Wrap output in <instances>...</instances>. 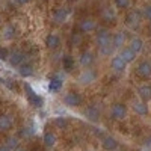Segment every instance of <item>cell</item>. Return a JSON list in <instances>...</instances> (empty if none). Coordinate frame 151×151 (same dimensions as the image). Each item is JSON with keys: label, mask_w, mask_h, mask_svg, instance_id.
<instances>
[{"label": "cell", "mask_w": 151, "mask_h": 151, "mask_svg": "<svg viewBox=\"0 0 151 151\" xmlns=\"http://www.w3.org/2000/svg\"><path fill=\"white\" fill-rule=\"evenodd\" d=\"M24 91H26L27 103H29L32 107H35V109H41V107H44V98H42L40 94H36L29 85L24 86Z\"/></svg>", "instance_id": "cell-1"}, {"label": "cell", "mask_w": 151, "mask_h": 151, "mask_svg": "<svg viewBox=\"0 0 151 151\" xmlns=\"http://www.w3.org/2000/svg\"><path fill=\"white\" fill-rule=\"evenodd\" d=\"M142 11L139 9H132L127 12V15H125V24L130 27V29H136V27H139L141 26V23H142Z\"/></svg>", "instance_id": "cell-2"}, {"label": "cell", "mask_w": 151, "mask_h": 151, "mask_svg": "<svg viewBox=\"0 0 151 151\" xmlns=\"http://www.w3.org/2000/svg\"><path fill=\"white\" fill-rule=\"evenodd\" d=\"M95 42L97 47H106L112 44V35L109 32V29L106 27H97V33H95Z\"/></svg>", "instance_id": "cell-3"}, {"label": "cell", "mask_w": 151, "mask_h": 151, "mask_svg": "<svg viewBox=\"0 0 151 151\" xmlns=\"http://www.w3.org/2000/svg\"><path fill=\"white\" fill-rule=\"evenodd\" d=\"M82 103H83V97L77 91H70L64 95V104L70 109L79 107V106H82Z\"/></svg>", "instance_id": "cell-4"}, {"label": "cell", "mask_w": 151, "mask_h": 151, "mask_svg": "<svg viewBox=\"0 0 151 151\" xmlns=\"http://www.w3.org/2000/svg\"><path fill=\"white\" fill-rule=\"evenodd\" d=\"M125 115H127V107H125V104L122 103H115L112 106L110 109V118L115 119V121H122L125 118Z\"/></svg>", "instance_id": "cell-5"}, {"label": "cell", "mask_w": 151, "mask_h": 151, "mask_svg": "<svg viewBox=\"0 0 151 151\" xmlns=\"http://www.w3.org/2000/svg\"><path fill=\"white\" fill-rule=\"evenodd\" d=\"M136 74L144 80L151 79V62L150 60H141L136 67Z\"/></svg>", "instance_id": "cell-6"}, {"label": "cell", "mask_w": 151, "mask_h": 151, "mask_svg": "<svg viewBox=\"0 0 151 151\" xmlns=\"http://www.w3.org/2000/svg\"><path fill=\"white\" fill-rule=\"evenodd\" d=\"M70 14H71V11H70L68 8H56V9L53 11L52 18H53V21H55L56 24H64V23L68 20Z\"/></svg>", "instance_id": "cell-7"}, {"label": "cell", "mask_w": 151, "mask_h": 151, "mask_svg": "<svg viewBox=\"0 0 151 151\" xmlns=\"http://www.w3.org/2000/svg\"><path fill=\"white\" fill-rule=\"evenodd\" d=\"M97 21L94 18H83L79 23V32L82 33H91L94 30H97Z\"/></svg>", "instance_id": "cell-8"}, {"label": "cell", "mask_w": 151, "mask_h": 151, "mask_svg": "<svg viewBox=\"0 0 151 151\" xmlns=\"http://www.w3.org/2000/svg\"><path fill=\"white\" fill-rule=\"evenodd\" d=\"M44 44L48 50H58L62 44V40L58 33H48L44 40Z\"/></svg>", "instance_id": "cell-9"}, {"label": "cell", "mask_w": 151, "mask_h": 151, "mask_svg": "<svg viewBox=\"0 0 151 151\" xmlns=\"http://www.w3.org/2000/svg\"><path fill=\"white\" fill-rule=\"evenodd\" d=\"M8 62L11 64V67L18 68L23 62H26V55H24V52H21V50H14V52L11 53Z\"/></svg>", "instance_id": "cell-10"}, {"label": "cell", "mask_w": 151, "mask_h": 151, "mask_svg": "<svg viewBox=\"0 0 151 151\" xmlns=\"http://www.w3.org/2000/svg\"><path fill=\"white\" fill-rule=\"evenodd\" d=\"M95 80H97V73H95L94 70H91V68L83 70V73L79 76V82H80L82 85H91V83H94Z\"/></svg>", "instance_id": "cell-11"}, {"label": "cell", "mask_w": 151, "mask_h": 151, "mask_svg": "<svg viewBox=\"0 0 151 151\" xmlns=\"http://www.w3.org/2000/svg\"><path fill=\"white\" fill-rule=\"evenodd\" d=\"M127 62H125L119 55H116V56H113L112 58V60H110V68L115 71V73H124L125 71V68H127Z\"/></svg>", "instance_id": "cell-12"}, {"label": "cell", "mask_w": 151, "mask_h": 151, "mask_svg": "<svg viewBox=\"0 0 151 151\" xmlns=\"http://www.w3.org/2000/svg\"><path fill=\"white\" fill-rule=\"evenodd\" d=\"M79 62H80V65L83 68H91L94 65V62H95V58H94V55L89 52V50H85V52L80 53Z\"/></svg>", "instance_id": "cell-13"}, {"label": "cell", "mask_w": 151, "mask_h": 151, "mask_svg": "<svg viewBox=\"0 0 151 151\" xmlns=\"http://www.w3.org/2000/svg\"><path fill=\"white\" fill-rule=\"evenodd\" d=\"M118 145H119L118 141L113 136H104L103 139H101V147L106 151H116L118 150Z\"/></svg>", "instance_id": "cell-14"}, {"label": "cell", "mask_w": 151, "mask_h": 151, "mask_svg": "<svg viewBox=\"0 0 151 151\" xmlns=\"http://www.w3.org/2000/svg\"><path fill=\"white\" fill-rule=\"evenodd\" d=\"M125 42H127V35H125L124 32H118L112 36V45L113 48H122L125 45Z\"/></svg>", "instance_id": "cell-15"}, {"label": "cell", "mask_w": 151, "mask_h": 151, "mask_svg": "<svg viewBox=\"0 0 151 151\" xmlns=\"http://www.w3.org/2000/svg\"><path fill=\"white\" fill-rule=\"evenodd\" d=\"M33 65L30 64V62H23V64L18 67V74L21 76V77H24V79H29V77H32L33 76Z\"/></svg>", "instance_id": "cell-16"}, {"label": "cell", "mask_w": 151, "mask_h": 151, "mask_svg": "<svg viewBox=\"0 0 151 151\" xmlns=\"http://www.w3.org/2000/svg\"><path fill=\"white\" fill-rule=\"evenodd\" d=\"M133 110L136 115H139V116H147L148 115V112H150V107H148V103L145 101H134L133 103Z\"/></svg>", "instance_id": "cell-17"}, {"label": "cell", "mask_w": 151, "mask_h": 151, "mask_svg": "<svg viewBox=\"0 0 151 151\" xmlns=\"http://www.w3.org/2000/svg\"><path fill=\"white\" fill-rule=\"evenodd\" d=\"M137 95L145 103L151 101V85H141L137 88Z\"/></svg>", "instance_id": "cell-18"}, {"label": "cell", "mask_w": 151, "mask_h": 151, "mask_svg": "<svg viewBox=\"0 0 151 151\" xmlns=\"http://www.w3.org/2000/svg\"><path fill=\"white\" fill-rule=\"evenodd\" d=\"M101 20L106 21V23H113V21L116 20V12H115V9H113L112 6L103 8V11H101Z\"/></svg>", "instance_id": "cell-19"}, {"label": "cell", "mask_w": 151, "mask_h": 151, "mask_svg": "<svg viewBox=\"0 0 151 151\" xmlns=\"http://www.w3.org/2000/svg\"><path fill=\"white\" fill-rule=\"evenodd\" d=\"M12 125H14V122L8 113H0V132H9Z\"/></svg>", "instance_id": "cell-20"}, {"label": "cell", "mask_w": 151, "mask_h": 151, "mask_svg": "<svg viewBox=\"0 0 151 151\" xmlns=\"http://www.w3.org/2000/svg\"><path fill=\"white\" fill-rule=\"evenodd\" d=\"M85 116L88 121H91V122H97L98 118H100V110L95 107V106H88L85 109Z\"/></svg>", "instance_id": "cell-21"}, {"label": "cell", "mask_w": 151, "mask_h": 151, "mask_svg": "<svg viewBox=\"0 0 151 151\" xmlns=\"http://www.w3.org/2000/svg\"><path fill=\"white\" fill-rule=\"evenodd\" d=\"M2 36H3V40H6V41H12L17 36V27L14 26V24H6V26L3 27Z\"/></svg>", "instance_id": "cell-22"}, {"label": "cell", "mask_w": 151, "mask_h": 151, "mask_svg": "<svg viewBox=\"0 0 151 151\" xmlns=\"http://www.w3.org/2000/svg\"><path fill=\"white\" fill-rule=\"evenodd\" d=\"M129 47L133 50L136 55H139L144 50V41L141 40L139 36H134V38H132V40L129 41Z\"/></svg>", "instance_id": "cell-23"}, {"label": "cell", "mask_w": 151, "mask_h": 151, "mask_svg": "<svg viewBox=\"0 0 151 151\" xmlns=\"http://www.w3.org/2000/svg\"><path fill=\"white\" fill-rule=\"evenodd\" d=\"M42 142H44V145H45L47 148H52V147L56 145L58 137H56V134H55L53 132H45V133L42 134Z\"/></svg>", "instance_id": "cell-24"}, {"label": "cell", "mask_w": 151, "mask_h": 151, "mask_svg": "<svg viewBox=\"0 0 151 151\" xmlns=\"http://www.w3.org/2000/svg\"><path fill=\"white\" fill-rule=\"evenodd\" d=\"M119 56H121L125 62H127V64H132V62L136 59V56H137V55L133 52V50H132L130 47H125V48H122V50H121Z\"/></svg>", "instance_id": "cell-25"}, {"label": "cell", "mask_w": 151, "mask_h": 151, "mask_svg": "<svg viewBox=\"0 0 151 151\" xmlns=\"http://www.w3.org/2000/svg\"><path fill=\"white\" fill-rule=\"evenodd\" d=\"M60 88H62V79L59 76H53L48 82V89L52 92H58V91H60Z\"/></svg>", "instance_id": "cell-26"}, {"label": "cell", "mask_w": 151, "mask_h": 151, "mask_svg": "<svg viewBox=\"0 0 151 151\" xmlns=\"http://www.w3.org/2000/svg\"><path fill=\"white\" fill-rule=\"evenodd\" d=\"M53 122H55L56 127L60 129V130H64V129L68 127V118H65V116H56L53 119Z\"/></svg>", "instance_id": "cell-27"}, {"label": "cell", "mask_w": 151, "mask_h": 151, "mask_svg": "<svg viewBox=\"0 0 151 151\" xmlns=\"http://www.w3.org/2000/svg\"><path fill=\"white\" fill-rule=\"evenodd\" d=\"M62 64H64V70L65 71H71L74 68V59L71 56H64L62 59Z\"/></svg>", "instance_id": "cell-28"}, {"label": "cell", "mask_w": 151, "mask_h": 151, "mask_svg": "<svg viewBox=\"0 0 151 151\" xmlns=\"http://www.w3.org/2000/svg\"><path fill=\"white\" fill-rule=\"evenodd\" d=\"M115 6L119 11H125L132 6V0H115Z\"/></svg>", "instance_id": "cell-29"}, {"label": "cell", "mask_w": 151, "mask_h": 151, "mask_svg": "<svg viewBox=\"0 0 151 151\" xmlns=\"http://www.w3.org/2000/svg\"><path fill=\"white\" fill-rule=\"evenodd\" d=\"M82 32H74L73 35H71V38H70V42H71V45H79L80 42H82Z\"/></svg>", "instance_id": "cell-30"}, {"label": "cell", "mask_w": 151, "mask_h": 151, "mask_svg": "<svg viewBox=\"0 0 151 151\" xmlns=\"http://www.w3.org/2000/svg\"><path fill=\"white\" fill-rule=\"evenodd\" d=\"M9 56H11L9 48L8 47H0V60H2V62H8Z\"/></svg>", "instance_id": "cell-31"}, {"label": "cell", "mask_w": 151, "mask_h": 151, "mask_svg": "<svg viewBox=\"0 0 151 151\" xmlns=\"http://www.w3.org/2000/svg\"><path fill=\"white\" fill-rule=\"evenodd\" d=\"M6 145L11 147L12 150H17V148H18V137H15V136H9L8 139H6Z\"/></svg>", "instance_id": "cell-32"}, {"label": "cell", "mask_w": 151, "mask_h": 151, "mask_svg": "<svg viewBox=\"0 0 151 151\" xmlns=\"http://www.w3.org/2000/svg\"><path fill=\"white\" fill-rule=\"evenodd\" d=\"M98 50H100V55H101V56H110L115 48H113V45L110 44V45H106V47H100Z\"/></svg>", "instance_id": "cell-33"}, {"label": "cell", "mask_w": 151, "mask_h": 151, "mask_svg": "<svg viewBox=\"0 0 151 151\" xmlns=\"http://www.w3.org/2000/svg\"><path fill=\"white\" fill-rule=\"evenodd\" d=\"M142 17H144L145 20H148V23L151 21V5L144 6V9H142Z\"/></svg>", "instance_id": "cell-34"}, {"label": "cell", "mask_w": 151, "mask_h": 151, "mask_svg": "<svg viewBox=\"0 0 151 151\" xmlns=\"http://www.w3.org/2000/svg\"><path fill=\"white\" fill-rule=\"evenodd\" d=\"M0 151H14V150H12L11 147H8L6 144H2L0 145Z\"/></svg>", "instance_id": "cell-35"}, {"label": "cell", "mask_w": 151, "mask_h": 151, "mask_svg": "<svg viewBox=\"0 0 151 151\" xmlns=\"http://www.w3.org/2000/svg\"><path fill=\"white\" fill-rule=\"evenodd\" d=\"M14 3H15V5H18V6H23V5L29 3V0H14Z\"/></svg>", "instance_id": "cell-36"}, {"label": "cell", "mask_w": 151, "mask_h": 151, "mask_svg": "<svg viewBox=\"0 0 151 151\" xmlns=\"http://www.w3.org/2000/svg\"><path fill=\"white\" fill-rule=\"evenodd\" d=\"M148 32H150V35H151V21L148 23Z\"/></svg>", "instance_id": "cell-37"}, {"label": "cell", "mask_w": 151, "mask_h": 151, "mask_svg": "<svg viewBox=\"0 0 151 151\" xmlns=\"http://www.w3.org/2000/svg\"><path fill=\"white\" fill-rule=\"evenodd\" d=\"M14 151H26V150H23V148H17V150H14Z\"/></svg>", "instance_id": "cell-38"}, {"label": "cell", "mask_w": 151, "mask_h": 151, "mask_svg": "<svg viewBox=\"0 0 151 151\" xmlns=\"http://www.w3.org/2000/svg\"><path fill=\"white\" fill-rule=\"evenodd\" d=\"M0 21H2V18H0Z\"/></svg>", "instance_id": "cell-39"}, {"label": "cell", "mask_w": 151, "mask_h": 151, "mask_svg": "<svg viewBox=\"0 0 151 151\" xmlns=\"http://www.w3.org/2000/svg\"><path fill=\"white\" fill-rule=\"evenodd\" d=\"M150 62H151V59H150Z\"/></svg>", "instance_id": "cell-40"}]
</instances>
